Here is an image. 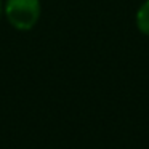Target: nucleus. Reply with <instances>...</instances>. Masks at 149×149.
Returning a JSON list of instances; mask_svg holds the SVG:
<instances>
[{
	"instance_id": "f257e3e1",
	"label": "nucleus",
	"mask_w": 149,
	"mask_h": 149,
	"mask_svg": "<svg viewBox=\"0 0 149 149\" xmlns=\"http://www.w3.org/2000/svg\"><path fill=\"white\" fill-rule=\"evenodd\" d=\"M3 10L8 23L18 31H31L42 13L40 0H5Z\"/></svg>"
},
{
	"instance_id": "f03ea898",
	"label": "nucleus",
	"mask_w": 149,
	"mask_h": 149,
	"mask_svg": "<svg viewBox=\"0 0 149 149\" xmlns=\"http://www.w3.org/2000/svg\"><path fill=\"white\" fill-rule=\"evenodd\" d=\"M136 27L141 34L149 37V0H146L136 11Z\"/></svg>"
},
{
	"instance_id": "7ed1b4c3",
	"label": "nucleus",
	"mask_w": 149,
	"mask_h": 149,
	"mask_svg": "<svg viewBox=\"0 0 149 149\" xmlns=\"http://www.w3.org/2000/svg\"><path fill=\"white\" fill-rule=\"evenodd\" d=\"M0 15H2V0H0Z\"/></svg>"
}]
</instances>
